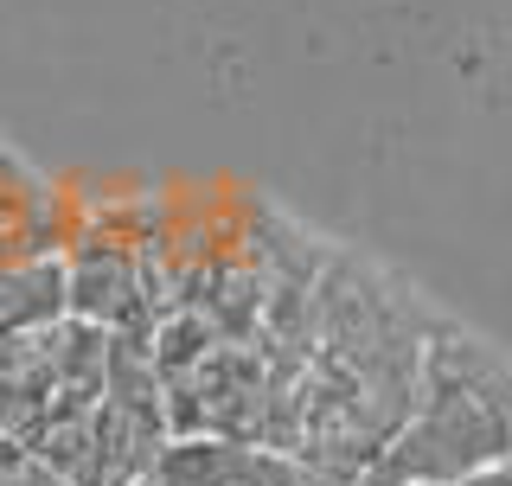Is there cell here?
<instances>
[{
  "label": "cell",
  "instance_id": "1",
  "mask_svg": "<svg viewBox=\"0 0 512 486\" xmlns=\"http://www.w3.org/2000/svg\"><path fill=\"white\" fill-rule=\"evenodd\" d=\"M512 455V371L461 333H436L423 346V391L410 423L384 448L397 480L461 486L474 467Z\"/></svg>",
  "mask_w": 512,
  "mask_h": 486
},
{
  "label": "cell",
  "instance_id": "2",
  "mask_svg": "<svg viewBox=\"0 0 512 486\" xmlns=\"http://www.w3.org/2000/svg\"><path fill=\"white\" fill-rule=\"evenodd\" d=\"M64 397V320L32 333H0V435L32 442Z\"/></svg>",
  "mask_w": 512,
  "mask_h": 486
},
{
  "label": "cell",
  "instance_id": "3",
  "mask_svg": "<svg viewBox=\"0 0 512 486\" xmlns=\"http://www.w3.org/2000/svg\"><path fill=\"white\" fill-rule=\"evenodd\" d=\"M64 243V224H58V199L32 180L26 167L0 160V269H20V263H39Z\"/></svg>",
  "mask_w": 512,
  "mask_h": 486
},
{
  "label": "cell",
  "instance_id": "4",
  "mask_svg": "<svg viewBox=\"0 0 512 486\" xmlns=\"http://www.w3.org/2000/svg\"><path fill=\"white\" fill-rule=\"evenodd\" d=\"M0 486H71L58 474V467H45L39 455H32L26 442H13V455H7V474H0Z\"/></svg>",
  "mask_w": 512,
  "mask_h": 486
},
{
  "label": "cell",
  "instance_id": "5",
  "mask_svg": "<svg viewBox=\"0 0 512 486\" xmlns=\"http://www.w3.org/2000/svg\"><path fill=\"white\" fill-rule=\"evenodd\" d=\"M461 486H512V455L506 461H487V467H474Z\"/></svg>",
  "mask_w": 512,
  "mask_h": 486
},
{
  "label": "cell",
  "instance_id": "6",
  "mask_svg": "<svg viewBox=\"0 0 512 486\" xmlns=\"http://www.w3.org/2000/svg\"><path fill=\"white\" fill-rule=\"evenodd\" d=\"M7 455H13V442H7V435H0V474H7Z\"/></svg>",
  "mask_w": 512,
  "mask_h": 486
},
{
  "label": "cell",
  "instance_id": "7",
  "mask_svg": "<svg viewBox=\"0 0 512 486\" xmlns=\"http://www.w3.org/2000/svg\"><path fill=\"white\" fill-rule=\"evenodd\" d=\"M404 486H436V480H404Z\"/></svg>",
  "mask_w": 512,
  "mask_h": 486
},
{
  "label": "cell",
  "instance_id": "8",
  "mask_svg": "<svg viewBox=\"0 0 512 486\" xmlns=\"http://www.w3.org/2000/svg\"><path fill=\"white\" fill-rule=\"evenodd\" d=\"M0 160H7V148H0Z\"/></svg>",
  "mask_w": 512,
  "mask_h": 486
},
{
  "label": "cell",
  "instance_id": "9",
  "mask_svg": "<svg viewBox=\"0 0 512 486\" xmlns=\"http://www.w3.org/2000/svg\"><path fill=\"white\" fill-rule=\"evenodd\" d=\"M141 486H148V480H141Z\"/></svg>",
  "mask_w": 512,
  "mask_h": 486
}]
</instances>
